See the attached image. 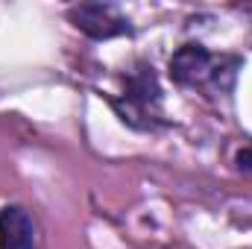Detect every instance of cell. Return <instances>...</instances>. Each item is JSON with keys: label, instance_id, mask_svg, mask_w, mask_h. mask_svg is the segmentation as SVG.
<instances>
[{"label": "cell", "instance_id": "1", "mask_svg": "<svg viewBox=\"0 0 252 249\" xmlns=\"http://www.w3.org/2000/svg\"><path fill=\"white\" fill-rule=\"evenodd\" d=\"M124 94L112 100L121 121L132 129H153L161 124V88L153 67H135L124 76Z\"/></svg>", "mask_w": 252, "mask_h": 249}, {"label": "cell", "instance_id": "2", "mask_svg": "<svg viewBox=\"0 0 252 249\" xmlns=\"http://www.w3.org/2000/svg\"><path fill=\"white\" fill-rule=\"evenodd\" d=\"M235 67H238L235 59H214L202 44H182L170 56V76H173V82H179L185 88L211 85V88L226 91L229 85L220 76L223 73L226 76H235Z\"/></svg>", "mask_w": 252, "mask_h": 249}, {"label": "cell", "instance_id": "3", "mask_svg": "<svg viewBox=\"0 0 252 249\" xmlns=\"http://www.w3.org/2000/svg\"><path fill=\"white\" fill-rule=\"evenodd\" d=\"M76 30H82L91 38H115L129 32V18L121 15L118 6L112 3H82L67 12Z\"/></svg>", "mask_w": 252, "mask_h": 249}, {"label": "cell", "instance_id": "4", "mask_svg": "<svg viewBox=\"0 0 252 249\" xmlns=\"http://www.w3.org/2000/svg\"><path fill=\"white\" fill-rule=\"evenodd\" d=\"M35 223L21 205L0 208V249H32Z\"/></svg>", "mask_w": 252, "mask_h": 249}, {"label": "cell", "instance_id": "5", "mask_svg": "<svg viewBox=\"0 0 252 249\" xmlns=\"http://www.w3.org/2000/svg\"><path fill=\"white\" fill-rule=\"evenodd\" d=\"M235 164H238V170H241V173H252V144H250V147H244V150H238Z\"/></svg>", "mask_w": 252, "mask_h": 249}]
</instances>
